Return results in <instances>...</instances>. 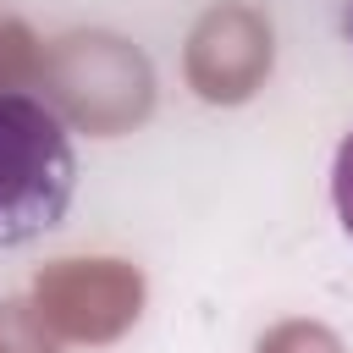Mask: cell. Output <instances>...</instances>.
Returning a JSON list of instances; mask_svg holds the SVG:
<instances>
[{"instance_id":"3957f363","label":"cell","mask_w":353,"mask_h":353,"mask_svg":"<svg viewBox=\"0 0 353 353\" xmlns=\"http://www.w3.org/2000/svg\"><path fill=\"white\" fill-rule=\"evenodd\" d=\"M342 28H347V39H353V0H347V17H342Z\"/></svg>"},{"instance_id":"6da1fadb","label":"cell","mask_w":353,"mask_h":353,"mask_svg":"<svg viewBox=\"0 0 353 353\" xmlns=\"http://www.w3.org/2000/svg\"><path fill=\"white\" fill-rule=\"evenodd\" d=\"M77 188V160L61 116L17 88H0V248L50 232Z\"/></svg>"},{"instance_id":"7a4b0ae2","label":"cell","mask_w":353,"mask_h":353,"mask_svg":"<svg viewBox=\"0 0 353 353\" xmlns=\"http://www.w3.org/2000/svg\"><path fill=\"white\" fill-rule=\"evenodd\" d=\"M331 199H336L342 232L353 237V132L336 143V165H331Z\"/></svg>"}]
</instances>
